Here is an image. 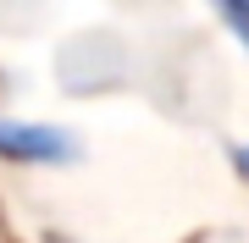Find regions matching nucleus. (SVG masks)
<instances>
[{
  "instance_id": "1",
  "label": "nucleus",
  "mask_w": 249,
  "mask_h": 243,
  "mask_svg": "<svg viewBox=\"0 0 249 243\" xmlns=\"http://www.w3.org/2000/svg\"><path fill=\"white\" fill-rule=\"evenodd\" d=\"M0 155H6V161H67V155H72V138L55 133V127L0 122Z\"/></svg>"
},
{
  "instance_id": "2",
  "label": "nucleus",
  "mask_w": 249,
  "mask_h": 243,
  "mask_svg": "<svg viewBox=\"0 0 249 243\" xmlns=\"http://www.w3.org/2000/svg\"><path fill=\"white\" fill-rule=\"evenodd\" d=\"M211 6L222 11V17H227V28L244 39V45H249V0H211Z\"/></svg>"
},
{
  "instance_id": "3",
  "label": "nucleus",
  "mask_w": 249,
  "mask_h": 243,
  "mask_svg": "<svg viewBox=\"0 0 249 243\" xmlns=\"http://www.w3.org/2000/svg\"><path fill=\"white\" fill-rule=\"evenodd\" d=\"M232 161H238V171H244V177H249V144H244L238 155H232Z\"/></svg>"
}]
</instances>
